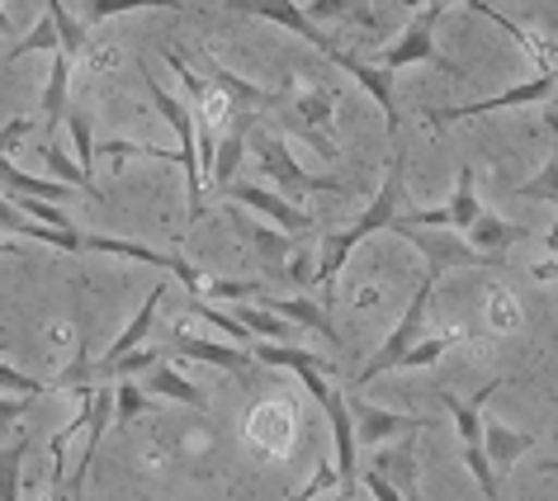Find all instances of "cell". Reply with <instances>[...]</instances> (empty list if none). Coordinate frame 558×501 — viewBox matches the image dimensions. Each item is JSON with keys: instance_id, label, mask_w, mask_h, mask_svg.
<instances>
[{"instance_id": "cell-44", "label": "cell", "mask_w": 558, "mask_h": 501, "mask_svg": "<svg viewBox=\"0 0 558 501\" xmlns=\"http://www.w3.org/2000/svg\"><path fill=\"white\" fill-rule=\"evenodd\" d=\"M549 123H554V129H558V86H554V114H549Z\"/></svg>"}, {"instance_id": "cell-25", "label": "cell", "mask_w": 558, "mask_h": 501, "mask_svg": "<svg viewBox=\"0 0 558 501\" xmlns=\"http://www.w3.org/2000/svg\"><path fill=\"white\" fill-rule=\"evenodd\" d=\"M185 313H194V317H199V322H208L214 331H222V337H228L232 345H242V351H251V341H256V337H251V331H246L242 322H236L232 313H222V308H208V298H199V294H190Z\"/></svg>"}, {"instance_id": "cell-10", "label": "cell", "mask_w": 558, "mask_h": 501, "mask_svg": "<svg viewBox=\"0 0 558 501\" xmlns=\"http://www.w3.org/2000/svg\"><path fill=\"white\" fill-rule=\"evenodd\" d=\"M232 204H242V208H251L256 218H265V222H275L279 232H289V236H308L313 228H317V218L313 213H303V208L294 204V199H284V194H275V190H260V185H246V180H232L228 190Z\"/></svg>"}, {"instance_id": "cell-37", "label": "cell", "mask_w": 558, "mask_h": 501, "mask_svg": "<svg viewBox=\"0 0 558 501\" xmlns=\"http://www.w3.org/2000/svg\"><path fill=\"white\" fill-rule=\"evenodd\" d=\"M161 58H166V66H171V72H175L180 81H185V90L194 95V105H204V100H208V86H204V81L190 72V66H185V58H180V52H171V48H166Z\"/></svg>"}, {"instance_id": "cell-18", "label": "cell", "mask_w": 558, "mask_h": 501, "mask_svg": "<svg viewBox=\"0 0 558 501\" xmlns=\"http://www.w3.org/2000/svg\"><path fill=\"white\" fill-rule=\"evenodd\" d=\"M265 308H275L284 322H294L299 331H317L323 341H341L337 337V327H331V317L323 303H313V298H265Z\"/></svg>"}, {"instance_id": "cell-12", "label": "cell", "mask_w": 558, "mask_h": 501, "mask_svg": "<svg viewBox=\"0 0 558 501\" xmlns=\"http://www.w3.org/2000/svg\"><path fill=\"white\" fill-rule=\"evenodd\" d=\"M351 416H355V440H369V444L430 426V416H398V412H384V407H365V402H351Z\"/></svg>"}, {"instance_id": "cell-34", "label": "cell", "mask_w": 558, "mask_h": 501, "mask_svg": "<svg viewBox=\"0 0 558 501\" xmlns=\"http://www.w3.org/2000/svg\"><path fill=\"white\" fill-rule=\"evenodd\" d=\"M0 393H10V398H38V393H52V383H38V379H29V374L0 365Z\"/></svg>"}, {"instance_id": "cell-30", "label": "cell", "mask_w": 558, "mask_h": 501, "mask_svg": "<svg viewBox=\"0 0 558 501\" xmlns=\"http://www.w3.org/2000/svg\"><path fill=\"white\" fill-rule=\"evenodd\" d=\"M24 52H62V38H58V24H52L48 15L34 24L29 38H20L15 48H5V58H24Z\"/></svg>"}, {"instance_id": "cell-1", "label": "cell", "mask_w": 558, "mask_h": 501, "mask_svg": "<svg viewBox=\"0 0 558 501\" xmlns=\"http://www.w3.org/2000/svg\"><path fill=\"white\" fill-rule=\"evenodd\" d=\"M402 171H408V161H402V151L393 147V157H388V180H384V190L374 194V204L351 222V228H341L337 236H327V242H323V260H317V270H313V284H331V280L341 274L345 260H351V250L365 242L369 232H388V228H393L398 204H402Z\"/></svg>"}, {"instance_id": "cell-2", "label": "cell", "mask_w": 558, "mask_h": 501, "mask_svg": "<svg viewBox=\"0 0 558 501\" xmlns=\"http://www.w3.org/2000/svg\"><path fill=\"white\" fill-rule=\"evenodd\" d=\"M501 383H507V379H487V388H483V393L473 398V402L454 398L450 388H440L445 412L454 416V430H459V450H464V464H469L473 478H478V487L487 492V501H501V492H497V468H493V459L483 454V407H487V398H493Z\"/></svg>"}, {"instance_id": "cell-3", "label": "cell", "mask_w": 558, "mask_h": 501, "mask_svg": "<svg viewBox=\"0 0 558 501\" xmlns=\"http://www.w3.org/2000/svg\"><path fill=\"white\" fill-rule=\"evenodd\" d=\"M147 100L157 105V114L171 123V133H175V143H180V151H185V199H190V222H199L204 218V161H199V129H194V114L185 105L175 100V95H166V86L161 81H147Z\"/></svg>"}, {"instance_id": "cell-4", "label": "cell", "mask_w": 558, "mask_h": 501, "mask_svg": "<svg viewBox=\"0 0 558 501\" xmlns=\"http://www.w3.org/2000/svg\"><path fill=\"white\" fill-rule=\"evenodd\" d=\"M436 274H440V270H430V266H426L422 284H416V294H412V303H408V313H402V322L388 331V341L365 359V369L355 374V383H374L379 374L398 369V365H402V355H408L412 345L422 341V327H426V313H430V294H436Z\"/></svg>"}, {"instance_id": "cell-7", "label": "cell", "mask_w": 558, "mask_h": 501, "mask_svg": "<svg viewBox=\"0 0 558 501\" xmlns=\"http://www.w3.org/2000/svg\"><path fill=\"white\" fill-rule=\"evenodd\" d=\"M554 86H558V72L549 62L539 66L530 81L521 86L493 95V100H478V105H454V109H426V123L430 129H445V123H464V119H483V114H497V109H515V105H544L554 100Z\"/></svg>"}, {"instance_id": "cell-9", "label": "cell", "mask_w": 558, "mask_h": 501, "mask_svg": "<svg viewBox=\"0 0 558 501\" xmlns=\"http://www.w3.org/2000/svg\"><path fill=\"white\" fill-rule=\"evenodd\" d=\"M222 5L236 10V15H256V20H270V24H279V29L299 34L303 44H313L327 62H337V58H341V48L331 44V38L308 20V10H303L299 0H222Z\"/></svg>"}, {"instance_id": "cell-32", "label": "cell", "mask_w": 558, "mask_h": 501, "mask_svg": "<svg viewBox=\"0 0 558 501\" xmlns=\"http://www.w3.org/2000/svg\"><path fill=\"white\" fill-rule=\"evenodd\" d=\"M161 365V351H133V355H123L119 365H109V369H90L95 379H119V374H151ZM100 388V383H95Z\"/></svg>"}, {"instance_id": "cell-21", "label": "cell", "mask_w": 558, "mask_h": 501, "mask_svg": "<svg viewBox=\"0 0 558 501\" xmlns=\"http://www.w3.org/2000/svg\"><path fill=\"white\" fill-rule=\"evenodd\" d=\"M81 10V24H100V20H114V15H129V10H190L185 0H76Z\"/></svg>"}, {"instance_id": "cell-29", "label": "cell", "mask_w": 558, "mask_h": 501, "mask_svg": "<svg viewBox=\"0 0 558 501\" xmlns=\"http://www.w3.org/2000/svg\"><path fill=\"white\" fill-rule=\"evenodd\" d=\"M515 194H521V199H535V204H558V151Z\"/></svg>"}, {"instance_id": "cell-33", "label": "cell", "mask_w": 558, "mask_h": 501, "mask_svg": "<svg viewBox=\"0 0 558 501\" xmlns=\"http://www.w3.org/2000/svg\"><path fill=\"white\" fill-rule=\"evenodd\" d=\"M204 294L228 298V303H242V298H260L265 284H260V280H204ZM204 294H199V298H204Z\"/></svg>"}, {"instance_id": "cell-45", "label": "cell", "mask_w": 558, "mask_h": 501, "mask_svg": "<svg viewBox=\"0 0 558 501\" xmlns=\"http://www.w3.org/2000/svg\"><path fill=\"white\" fill-rule=\"evenodd\" d=\"M0 52H5V48H0Z\"/></svg>"}, {"instance_id": "cell-5", "label": "cell", "mask_w": 558, "mask_h": 501, "mask_svg": "<svg viewBox=\"0 0 558 501\" xmlns=\"http://www.w3.org/2000/svg\"><path fill=\"white\" fill-rule=\"evenodd\" d=\"M445 0H430L426 10H416V15L408 20V29L398 34V44H388L384 48V72H402V66H412V62H430V66H440V72H450V76H464V66H454L450 58H440V48H436V24L445 15Z\"/></svg>"}, {"instance_id": "cell-28", "label": "cell", "mask_w": 558, "mask_h": 501, "mask_svg": "<svg viewBox=\"0 0 558 501\" xmlns=\"http://www.w3.org/2000/svg\"><path fill=\"white\" fill-rule=\"evenodd\" d=\"M459 337H464V331H445V337H422L408 355H402V365H398V369H430V365H436V359H440L445 351H450V345H454Z\"/></svg>"}, {"instance_id": "cell-26", "label": "cell", "mask_w": 558, "mask_h": 501, "mask_svg": "<svg viewBox=\"0 0 558 501\" xmlns=\"http://www.w3.org/2000/svg\"><path fill=\"white\" fill-rule=\"evenodd\" d=\"M44 161L52 166V175H58L62 185L81 190V194H86V199H95V204L105 199V190H95V180H86V175H81V166H72V157H66V151H62L58 143H44Z\"/></svg>"}, {"instance_id": "cell-40", "label": "cell", "mask_w": 558, "mask_h": 501, "mask_svg": "<svg viewBox=\"0 0 558 501\" xmlns=\"http://www.w3.org/2000/svg\"><path fill=\"white\" fill-rule=\"evenodd\" d=\"M351 5H355V0H308L303 10H308V20H313V24H323V20H331V15H345Z\"/></svg>"}, {"instance_id": "cell-43", "label": "cell", "mask_w": 558, "mask_h": 501, "mask_svg": "<svg viewBox=\"0 0 558 501\" xmlns=\"http://www.w3.org/2000/svg\"><path fill=\"white\" fill-rule=\"evenodd\" d=\"M539 473H549V478H558V459H544Z\"/></svg>"}, {"instance_id": "cell-14", "label": "cell", "mask_w": 558, "mask_h": 501, "mask_svg": "<svg viewBox=\"0 0 558 501\" xmlns=\"http://www.w3.org/2000/svg\"><path fill=\"white\" fill-rule=\"evenodd\" d=\"M204 66H208V81H214V90H222V95H228V105L236 109V114H251V109H275V105H279V95H275V90H265V86H251L246 76L228 72V66H222V62L204 58Z\"/></svg>"}, {"instance_id": "cell-6", "label": "cell", "mask_w": 558, "mask_h": 501, "mask_svg": "<svg viewBox=\"0 0 558 501\" xmlns=\"http://www.w3.org/2000/svg\"><path fill=\"white\" fill-rule=\"evenodd\" d=\"M246 143L256 147L260 171L270 175L275 185L289 194V199H299V194H331V190H341L337 180H323V175H308V171H303V166L294 161V151H289L284 137H275V133H265V129H251Z\"/></svg>"}, {"instance_id": "cell-11", "label": "cell", "mask_w": 558, "mask_h": 501, "mask_svg": "<svg viewBox=\"0 0 558 501\" xmlns=\"http://www.w3.org/2000/svg\"><path fill=\"white\" fill-rule=\"evenodd\" d=\"M175 351L185 359H199V365H214V369H251L256 365V355L242 351V345H228V341H208V337H194V331L180 327L175 331Z\"/></svg>"}, {"instance_id": "cell-8", "label": "cell", "mask_w": 558, "mask_h": 501, "mask_svg": "<svg viewBox=\"0 0 558 501\" xmlns=\"http://www.w3.org/2000/svg\"><path fill=\"white\" fill-rule=\"evenodd\" d=\"M483 204H478V190H473V166H459V180H454V194L445 208H416L408 218H393L402 228H440V232H454V236H469V228L478 222Z\"/></svg>"}, {"instance_id": "cell-42", "label": "cell", "mask_w": 558, "mask_h": 501, "mask_svg": "<svg viewBox=\"0 0 558 501\" xmlns=\"http://www.w3.org/2000/svg\"><path fill=\"white\" fill-rule=\"evenodd\" d=\"M15 34V24H10V15H5V5H0V38H10Z\"/></svg>"}, {"instance_id": "cell-20", "label": "cell", "mask_w": 558, "mask_h": 501, "mask_svg": "<svg viewBox=\"0 0 558 501\" xmlns=\"http://www.w3.org/2000/svg\"><path fill=\"white\" fill-rule=\"evenodd\" d=\"M232 228H236V232H242V236H246V242H251V246H256V250H260V260H270V266H275V260H284V256H289V250H294V236H289V232H279V228H265V222H260V218L232 213Z\"/></svg>"}, {"instance_id": "cell-13", "label": "cell", "mask_w": 558, "mask_h": 501, "mask_svg": "<svg viewBox=\"0 0 558 501\" xmlns=\"http://www.w3.org/2000/svg\"><path fill=\"white\" fill-rule=\"evenodd\" d=\"M331 66H341L345 76H355L360 86H365L374 95V105H379V114L388 123V137H398V109H393V72H384V66H369V62H360L351 58V52H341Z\"/></svg>"}, {"instance_id": "cell-27", "label": "cell", "mask_w": 558, "mask_h": 501, "mask_svg": "<svg viewBox=\"0 0 558 501\" xmlns=\"http://www.w3.org/2000/svg\"><path fill=\"white\" fill-rule=\"evenodd\" d=\"M48 20L58 24V38H62V52L66 58H81L86 52V24L72 20V10H66V0H44Z\"/></svg>"}, {"instance_id": "cell-39", "label": "cell", "mask_w": 558, "mask_h": 501, "mask_svg": "<svg viewBox=\"0 0 558 501\" xmlns=\"http://www.w3.org/2000/svg\"><path fill=\"white\" fill-rule=\"evenodd\" d=\"M29 129H34V123H29V119H24V114H20V119H10V123H0V161H5V157H10V147H15V143H20V137H24V133H29Z\"/></svg>"}, {"instance_id": "cell-41", "label": "cell", "mask_w": 558, "mask_h": 501, "mask_svg": "<svg viewBox=\"0 0 558 501\" xmlns=\"http://www.w3.org/2000/svg\"><path fill=\"white\" fill-rule=\"evenodd\" d=\"M29 402H34V398H5V393H0V426L15 421V416H20L24 407H29Z\"/></svg>"}, {"instance_id": "cell-46", "label": "cell", "mask_w": 558, "mask_h": 501, "mask_svg": "<svg viewBox=\"0 0 558 501\" xmlns=\"http://www.w3.org/2000/svg\"><path fill=\"white\" fill-rule=\"evenodd\" d=\"M72 5H76V0H72Z\"/></svg>"}, {"instance_id": "cell-36", "label": "cell", "mask_w": 558, "mask_h": 501, "mask_svg": "<svg viewBox=\"0 0 558 501\" xmlns=\"http://www.w3.org/2000/svg\"><path fill=\"white\" fill-rule=\"evenodd\" d=\"M323 492H341V478H337V464H317L313 468V478H308V487H303V492H294V501H317Z\"/></svg>"}, {"instance_id": "cell-35", "label": "cell", "mask_w": 558, "mask_h": 501, "mask_svg": "<svg viewBox=\"0 0 558 501\" xmlns=\"http://www.w3.org/2000/svg\"><path fill=\"white\" fill-rule=\"evenodd\" d=\"M143 407H147V398H143V388L137 383H119L114 388V421L119 426H129L133 416H143Z\"/></svg>"}, {"instance_id": "cell-19", "label": "cell", "mask_w": 558, "mask_h": 501, "mask_svg": "<svg viewBox=\"0 0 558 501\" xmlns=\"http://www.w3.org/2000/svg\"><path fill=\"white\" fill-rule=\"evenodd\" d=\"M147 393H151V398L185 402V407H199V412L208 407V393H204V388H199V383H190L185 374L171 369V365H157V369L147 374Z\"/></svg>"}, {"instance_id": "cell-22", "label": "cell", "mask_w": 558, "mask_h": 501, "mask_svg": "<svg viewBox=\"0 0 558 501\" xmlns=\"http://www.w3.org/2000/svg\"><path fill=\"white\" fill-rule=\"evenodd\" d=\"M236 322H242L251 337H265V341H294L299 337V327L294 322H284L275 308H256V303H236Z\"/></svg>"}, {"instance_id": "cell-38", "label": "cell", "mask_w": 558, "mask_h": 501, "mask_svg": "<svg viewBox=\"0 0 558 501\" xmlns=\"http://www.w3.org/2000/svg\"><path fill=\"white\" fill-rule=\"evenodd\" d=\"M360 487H365V492H369L374 501H408V497H402V492H398V487H393V482H388V478H384V473H379V468L360 473Z\"/></svg>"}, {"instance_id": "cell-15", "label": "cell", "mask_w": 558, "mask_h": 501, "mask_svg": "<svg viewBox=\"0 0 558 501\" xmlns=\"http://www.w3.org/2000/svg\"><path fill=\"white\" fill-rule=\"evenodd\" d=\"M161 298H166V284H151V294H147V303H143V308H137L133 313V322L129 327H123L119 331V341L114 345H109V355L100 359V365H95V369H109V365H119V359L123 355H133L137 351V345H143L147 341V331H151V322H157V308H161Z\"/></svg>"}, {"instance_id": "cell-17", "label": "cell", "mask_w": 558, "mask_h": 501, "mask_svg": "<svg viewBox=\"0 0 558 501\" xmlns=\"http://www.w3.org/2000/svg\"><path fill=\"white\" fill-rule=\"evenodd\" d=\"M535 450V436L530 430H507L501 421H493V416H483V454L493 459V468H511L521 454Z\"/></svg>"}, {"instance_id": "cell-24", "label": "cell", "mask_w": 558, "mask_h": 501, "mask_svg": "<svg viewBox=\"0 0 558 501\" xmlns=\"http://www.w3.org/2000/svg\"><path fill=\"white\" fill-rule=\"evenodd\" d=\"M66 133H72V147H76V166H81V175L95 180V157H100V147H95V123L86 109H66Z\"/></svg>"}, {"instance_id": "cell-31", "label": "cell", "mask_w": 558, "mask_h": 501, "mask_svg": "<svg viewBox=\"0 0 558 501\" xmlns=\"http://www.w3.org/2000/svg\"><path fill=\"white\" fill-rule=\"evenodd\" d=\"M20 468H24V444L0 450V501H20Z\"/></svg>"}, {"instance_id": "cell-16", "label": "cell", "mask_w": 558, "mask_h": 501, "mask_svg": "<svg viewBox=\"0 0 558 501\" xmlns=\"http://www.w3.org/2000/svg\"><path fill=\"white\" fill-rule=\"evenodd\" d=\"M464 242L473 246V250H483V256H493V260H501L507 250L515 246V242H525V228H515V222H507V218H497V213H478V222L469 228V236Z\"/></svg>"}, {"instance_id": "cell-23", "label": "cell", "mask_w": 558, "mask_h": 501, "mask_svg": "<svg viewBox=\"0 0 558 501\" xmlns=\"http://www.w3.org/2000/svg\"><path fill=\"white\" fill-rule=\"evenodd\" d=\"M66 86H72V58L52 52V72H48V90H44V123L58 129L66 119Z\"/></svg>"}]
</instances>
